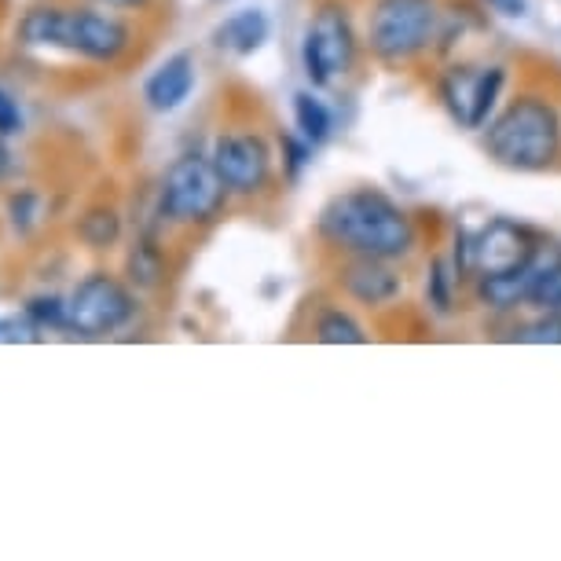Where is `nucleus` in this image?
<instances>
[{
	"mask_svg": "<svg viewBox=\"0 0 561 561\" xmlns=\"http://www.w3.org/2000/svg\"><path fill=\"white\" fill-rule=\"evenodd\" d=\"M316 236L342 257L408 261L419 247L415 217L378 187H353L327 198L316 217Z\"/></svg>",
	"mask_w": 561,
	"mask_h": 561,
	"instance_id": "1",
	"label": "nucleus"
},
{
	"mask_svg": "<svg viewBox=\"0 0 561 561\" xmlns=\"http://www.w3.org/2000/svg\"><path fill=\"white\" fill-rule=\"evenodd\" d=\"M484 151L511 173H543L561 158V114L543 96H517L484 125Z\"/></svg>",
	"mask_w": 561,
	"mask_h": 561,
	"instance_id": "2",
	"label": "nucleus"
},
{
	"mask_svg": "<svg viewBox=\"0 0 561 561\" xmlns=\"http://www.w3.org/2000/svg\"><path fill=\"white\" fill-rule=\"evenodd\" d=\"M23 41L34 48L73 51L89 62H118L133 48V30L96 8H34L23 19Z\"/></svg>",
	"mask_w": 561,
	"mask_h": 561,
	"instance_id": "3",
	"label": "nucleus"
},
{
	"mask_svg": "<svg viewBox=\"0 0 561 561\" xmlns=\"http://www.w3.org/2000/svg\"><path fill=\"white\" fill-rule=\"evenodd\" d=\"M440 0H375L364 26V48L386 67H408L437 48Z\"/></svg>",
	"mask_w": 561,
	"mask_h": 561,
	"instance_id": "4",
	"label": "nucleus"
},
{
	"mask_svg": "<svg viewBox=\"0 0 561 561\" xmlns=\"http://www.w3.org/2000/svg\"><path fill=\"white\" fill-rule=\"evenodd\" d=\"M228 187L217 176L209 154H184L165 169L158 184V217L173 225H209L228 203Z\"/></svg>",
	"mask_w": 561,
	"mask_h": 561,
	"instance_id": "5",
	"label": "nucleus"
},
{
	"mask_svg": "<svg viewBox=\"0 0 561 561\" xmlns=\"http://www.w3.org/2000/svg\"><path fill=\"white\" fill-rule=\"evenodd\" d=\"M359 59V37L345 4H320L301 30V70L312 89H334Z\"/></svg>",
	"mask_w": 561,
	"mask_h": 561,
	"instance_id": "6",
	"label": "nucleus"
},
{
	"mask_svg": "<svg viewBox=\"0 0 561 561\" xmlns=\"http://www.w3.org/2000/svg\"><path fill=\"white\" fill-rule=\"evenodd\" d=\"M506 89L503 62H484V67H448L437 81V100L448 111V118L459 129H484L495 118V107Z\"/></svg>",
	"mask_w": 561,
	"mask_h": 561,
	"instance_id": "7",
	"label": "nucleus"
},
{
	"mask_svg": "<svg viewBox=\"0 0 561 561\" xmlns=\"http://www.w3.org/2000/svg\"><path fill=\"white\" fill-rule=\"evenodd\" d=\"M70 309V331L81 337H107L118 334L136 316V298L122 279L107 272H92L73 287L67 298Z\"/></svg>",
	"mask_w": 561,
	"mask_h": 561,
	"instance_id": "8",
	"label": "nucleus"
},
{
	"mask_svg": "<svg viewBox=\"0 0 561 561\" xmlns=\"http://www.w3.org/2000/svg\"><path fill=\"white\" fill-rule=\"evenodd\" d=\"M209 162L231 195H261L272 180V147L257 133H220L209 147Z\"/></svg>",
	"mask_w": 561,
	"mask_h": 561,
	"instance_id": "9",
	"label": "nucleus"
},
{
	"mask_svg": "<svg viewBox=\"0 0 561 561\" xmlns=\"http://www.w3.org/2000/svg\"><path fill=\"white\" fill-rule=\"evenodd\" d=\"M539 239L517 220L492 217L481 231H473V275L514 272L533 257Z\"/></svg>",
	"mask_w": 561,
	"mask_h": 561,
	"instance_id": "10",
	"label": "nucleus"
},
{
	"mask_svg": "<svg viewBox=\"0 0 561 561\" xmlns=\"http://www.w3.org/2000/svg\"><path fill=\"white\" fill-rule=\"evenodd\" d=\"M337 287L359 309L382 312L389 305L400 301L404 294V275L397 272V261H378V257H345L337 268Z\"/></svg>",
	"mask_w": 561,
	"mask_h": 561,
	"instance_id": "11",
	"label": "nucleus"
},
{
	"mask_svg": "<svg viewBox=\"0 0 561 561\" xmlns=\"http://www.w3.org/2000/svg\"><path fill=\"white\" fill-rule=\"evenodd\" d=\"M198 84V62L192 51H176V56L162 59L144 81V103L154 114H173L192 100Z\"/></svg>",
	"mask_w": 561,
	"mask_h": 561,
	"instance_id": "12",
	"label": "nucleus"
},
{
	"mask_svg": "<svg viewBox=\"0 0 561 561\" xmlns=\"http://www.w3.org/2000/svg\"><path fill=\"white\" fill-rule=\"evenodd\" d=\"M268 37H272V19L264 8H242V12L228 15L225 23L214 30V45L220 51H228V56H239V59L261 51Z\"/></svg>",
	"mask_w": 561,
	"mask_h": 561,
	"instance_id": "13",
	"label": "nucleus"
},
{
	"mask_svg": "<svg viewBox=\"0 0 561 561\" xmlns=\"http://www.w3.org/2000/svg\"><path fill=\"white\" fill-rule=\"evenodd\" d=\"M294 129L312 147H323L334 136V111L327 107V100L316 96L312 89L294 92Z\"/></svg>",
	"mask_w": 561,
	"mask_h": 561,
	"instance_id": "14",
	"label": "nucleus"
},
{
	"mask_svg": "<svg viewBox=\"0 0 561 561\" xmlns=\"http://www.w3.org/2000/svg\"><path fill=\"white\" fill-rule=\"evenodd\" d=\"M528 309L561 312V242H539V272Z\"/></svg>",
	"mask_w": 561,
	"mask_h": 561,
	"instance_id": "15",
	"label": "nucleus"
},
{
	"mask_svg": "<svg viewBox=\"0 0 561 561\" xmlns=\"http://www.w3.org/2000/svg\"><path fill=\"white\" fill-rule=\"evenodd\" d=\"M312 337L320 345H367V327L345 309H323L312 323Z\"/></svg>",
	"mask_w": 561,
	"mask_h": 561,
	"instance_id": "16",
	"label": "nucleus"
},
{
	"mask_svg": "<svg viewBox=\"0 0 561 561\" xmlns=\"http://www.w3.org/2000/svg\"><path fill=\"white\" fill-rule=\"evenodd\" d=\"M78 236L84 247L92 250H111L122 239V217L114 206H92L89 214L78 220Z\"/></svg>",
	"mask_w": 561,
	"mask_h": 561,
	"instance_id": "17",
	"label": "nucleus"
},
{
	"mask_svg": "<svg viewBox=\"0 0 561 561\" xmlns=\"http://www.w3.org/2000/svg\"><path fill=\"white\" fill-rule=\"evenodd\" d=\"M125 264H129V283H133V287H140V290H154L158 283L165 279V257H162V250H158L151 239L136 242Z\"/></svg>",
	"mask_w": 561,
	"mask_h": 561,
	"instance_id": "18",
	"label": "nucleus"
},
{
	"mask_svg": "<svg viewBox=\"0 0 561 561\" xmlns=\"http://www.w3.org/2000/svg\"><path fill=\"white\" fill-rule=\"evenodd\" d=\"M455 287H459V272L451 268V261L433 257L426 272V305L437 316H448L455 309Z\"/></svg>",
	"mask_w": 561,
	"mask_h": 561,
	"instance_id": "19",
	"label": "nucleus"
},
{
	"mask_svg": "<svg viewBox=\"0 0 561 561\" xmlns=\"http://www.w3.org/2000/svg\"><path fill=\"white\" fill-rule=\"evenodd\" d=\"M503 337L517 345H561V312H536L533 320L514 323Z\"/></svg>",
	"mask_w": 561,
	"mask_h": 561,
	"instance_id": "20",
	"label": "nucleus"
},
{
	"mask_svg": "<svg viewBox=\"0 0 561 561\" xmlns=\"http://www.w3.org/2000/svg\"><path fill=\"white\" fill-rule=\"evenodd\" d=\"M23 312L37 323V331H70V309L59 294H37L26 301Z\"/></svg>",
	"mask_w": 561,
	"mask_h": 561,
	"instance_id": "21",
	"label": "nucleus"
},
{
	"mask_svg": "<svg viewBox=\"0 0 561 561\" xmlns=\"http://www.w3.org/2000/svg\"><path fill=\"white\" fill-rule=\"evenodd\" d=\"M8 220H12L15 236H30L41 220V195L37 192H15L8 198Z\"/></svg>",
	"mask_w": 561,
	"mask_h": 561,
	"instance_id": "22",
	"label": "nucleus"
},
{
	"mask_svg": "<svg viewBox=\"0 0 561 561\" xmlns=\"http://www.w3.org/2000/svg\"><path fill=\"white\" fill-rule=\"evenodd\" d=\"M312 151L316 147L305 136H283V165H287L290 180H298L312 165Z\"/></svg>",
	"mask_w": 561,
	"mask_h": 561,
	"instance_id": "23",
	"label": "nucleus"
},
{
	"mask_svg": "<svg viewBox=\"0 0 561 561\" xmlns=\"http://www.w3.org/2000/svg\"><path fill=\"white\" fill-rule=\"evenodd\" d=\"M37 323L30 316H0V345H19V342H37Z\"/></svg>",
	"mask_w": 561,
	"mask_h": 561,
	"instance_id": "24",
	"label": "nucleus"
},
{
	"mask_svg": "<svg viewBox=\"0 0 561 561\" xmlns=\"http://www.w3.org/2000/svg\"><path fill=\"white\" fill-rule=\"evenodd\" d=\"M19 129H23V111L12 92L0 89V136H15Z\"/></svg>",
	"mask_w": 561,
	"mask_h": 561,
	"instance_id": "25",
	"label": "nucleus"
},
{
	"mask_svg": "<svg viewBox=\"0 0 561 561\" xmlns=\"http://www.w3.org/2000/svg\"><path fill=\"white\" fill-rule=\"evenodd\" d=\"M489 12L503 15V19H528V12H533V4L528 0H481Z\"/></svg>",
	"mask_w": 561,
	"mask_h": 561,
	"instance_id": "26",
	"label": "nucleus"
},
{
	"mask_svg": "<svg viewBox=\"0 0 561 561\" xmlns=\"http://www.w3.org/2000/svg\"><path fill=\"white\" fill-rule=\"evenodd\" d=\"M100 4H107V8H125V12H140V8H147L151 0H100Z\"/></svg>",
	"mask_w": 561,
	"mask_h": 561,
	"instance_id": "27",
	"label": "nucleus"
},
{
	"mask_svg": "<svg viewBox=\"0 0 561 561\" xmlns=\"http://www.w3.org/2000/svg\"><path fill=\"white\" fill-rule=\"evenodd\" d=\"M8 169H12V151H8L4 136H0V180L8 176Z\"/></svg>",
	"mask_w": 561,
	"mask_h": 561,
	"instance_id": "28",
	"label": "nucleus"
},
{
	"mask_svg": "<svg viewBox=\"0 0 561 561\" xmlns=\"http://www.w3.org/2000/svg\"><path fill=\"white\" fill-rule=\"evenodd\" d=\"M217 4H225V0H217Z\"/></svg>",
	"mask_w": 561,
	"mask_h": 561,
	"instance_id": "29",
	"label": "nucleus"
}]
</instances>
